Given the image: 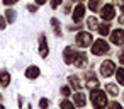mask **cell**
<instances>
[{
    "mask_svg": "<svg viewBox=\"0 0 124 109\" xmlns=\"http://www.w3.org/2000/svg\"><path fill=\"white\" fill-rule=\"evenodd\" d=\"M105 90H107V92H109L110 95H117V94H119V90H117V87H116L114 84H107Z\"/></svg>",
    "mask_w": 124,
    "mask_h": 109,
    "instance_id": "obj_17",
    "label": "cell"
},
{
    "mask_svg": "<svg viewBox=\"0 0 124 109\" xmlns=\"http://www.w3.org/2000/svg\"><path fill=\"white\" fill-rule=\"evenodd\" d=\"M90 99H92V104H93L95 109H102V107L107 104V95H105L102 90H92Z\"/></svg>",
    "mask_w": 124,
    "mask_h": 109,
    "instance_id": "obj_1",
    "label": "cell"
},
{
    "mask_svg": "<svg viewBox=\"0 0 124 109\" xmlns=\"http://www.w3.org/2000/svg\"><path fill=\"white\" fill-rule=\"evenodd\" d=\"M114 72H116V65H114L112 60H105V61L100 65V73H102L104 77H110Z\"/></svg>",
    "mask_w": 124,
    "mask_h": 109,
    "instance_id": "obj_4",
    "label": "cell"
},
{
    "mask_svg": "<svg viewBox=\"0 0 124 109\" xmlns=\"http://www.w3.org/2000/svg\"><path fill=\"white\" fill-rule=\"evenodd\" d=\"M77 44L80 46V48H87V46H90L92 44V36H90V33H78L77 34Z\"/></svg>",
    "mask_w": 124,
    "mask_h": 109,
    "instance_id": "obj_3",
    "label": "cell"
},
{
    "mask_svg": "<svg viewBox=\"0 0 124 109\" xmlns=\"http://www.w3.org/2000/svg\"><path fill=\"white\" fill-rule=\"evenodd\" d=\"M97 29H99V33L102 34V36H105V34H109V24H100V26H97Z\"/></svg>",
    "mask_w": 124,
    "mask_h": 109,
    "instance_id": "obj_18",
    "label": "cell"
},
{
    "mask_svg": "<svg viewBox=\"0 0 124 109\" xmlns=\"http://www.w3.org/2000/svg\"><path fill=\"white\" fill-rule=\"evenodd\" d=\"M9 82H10V75H9V72H0V84H2V87H7L9 85Z\"/></svg>",
    "mask_w": 124,
    "mask_h": 109,
    "instance_id": "obj_12",
    "label": "cell"
},
{
    "mask_svg": "<svg viewBox=\"0 0 124 109\" xmlns=\"http://www.w3.org/2000/svg\"><path fill=\"white\" fill-rule=\"evenodd\" d=\"M39 53H41V56H48V43H46L44 34L39 38Z\"/></svg>",
    "mask_w": 124,
    "mask_h": 109,
    "instance_id": "obj_9",
    "label": "cell"
},
{
    "mask_svg": "<svg viewBox=\"0 0 124 109\" xmlns=\"http://www.w3.org/2000/svg\"><path fill=\"white\" fill-rule=\"evenodd\" d=\"M70 82H71V87H73V89H80V87L83 85L77 75H71V77H70Z\"/></svg>",
    "mask_w": 124,
    "mask_h": 109,
    "instance_id": "obj_15",
    "label": "cell"
},
{
    "mask_svg": "<svg viewBox=\"0 0 124 109\" xmlns=\"http://www.w3.org/2000/svg\"><path fill=\"white\" fill-rule=\"evenodd\" d=\"M107 51H109V44H107L104 39H97V41L92 44V55H95V56L105 55Z\"/></svg>",
    "mask_w": 124,
    "mask_h": 109,
    "instance_id": "obj_2",
    "label": "cell"
},
{
    "mask_svg": "<svg viewBox=\"0 0 124 109\" xmlns=\"http://www.w3.org/2000/svg\"><path fill=\"white\" fill-rule=\"evenodd\" d=\"M83 14H85V7H83L82 4L77 5L75 10H73V21H75V22H80V21L83 19Z\"/></svg>",
    "mask_w": 124,
    "mask_h": 109,
    "instance_id": "obj_8",
    "label": "cell"
},
{
    "mask_svg": "<svg viewBox=\"0 0 124 109\" xmlns=\"http://www.w3.org/2000/svg\"><path fill=\"white\" fill-rule=\"evenodd\" d=\"M88 77H90V80L87 82V87H88V89H92V90L99 89V82H97V78H93V75H92V73H88Z\"/></svg>",
    "mask_w": 124,
    "mask_h": 109,
    "instance_id": "obj_14",
    "label": "cell"
},
{
    "mask_svg": "<svg viewBox=\"0 0 124 109\" xmlns=\"http://www.w3.org/2000/svg\"><path fill=\"white\" fill-rule=\"evenodd\" d=\"M14 2H17V0H14Z\"/></svg>",
    "mask_w": 124,
    "mask_h": 109,
    "instance_id": "obj_31",
    "label": "cell"
},
{
    "mask_svg": "<svg viewBox=\"0 0 124 109\" xmlns=\"http://www.w3.org/2000/svg\"><path fill=\"white\" fill-rule=\"evenodd\" d=\"M60 4H61V0H51V7H56Z\"/></svg>",
    "mask_w": 124,
    "mask_h": 109,
    "instance_id": "obj_26",
    "label": "cell"
},
{
    "mask_svg": "<svg viewBox=\"0 0 124 109\" xmlns=\"http://www.w3.org/2000/svg\"><path fill=\"white\" fill-rule=\"evenodd\" d=\"M109 109H122V106H121L119 102H110V106H109Z\"/></svg>",
    "mask_w": 124,
    "mask_h": 109,
    "instance_id": "obj_23",
    "label": "cell"
},
{
    "mask_svg": "<svg viewBox=\"0 0 124 109\" xmlns=\"http://www.w3.org/2000/svg\"><path fill=\"white\" fill-rule=\"evenodd\" d=\"M60 107H61V109H75V106H73V102H70V101H63Z\"/></svg>",
    "mask_w": 124,
    "mask_h": 109,
    "instance_id": "obj_20",
    "label": "cell"
},
{
    "mask_svg": "<svg viewBox=\"0 0 124 109\" xmlns=\"http://www.w3.org/2000/svg\"><path fill=\"white\" fill-rule=\"evenodd\" d=\"M87 24L90 26V29H97V26H99V22H97V19H95V17H88Z\"/></svg>",
    "mask_w": 124,
    "mask_h": 109,
    "instance_id": "obj_19",
    "label": "cell"
},
{
    "mask_svg": "<svg viewBox=\"0 0 124 109\" xmlns=\"http://www.w3.org/2000/svg\"><path fill=\"white\" fill-rule=\"evenodd\" d=\"M36 4L38 5H43V4H46V0H36Z\"/></svg>",
    "mask_w": 124,
    "mask_h": 109,
    "instance_id": "obj_29",
    "label": "cell"
},
{
    "mask_svg": "<svg viewBox=\"0 0 124 109\" xmlns=\"http://www.w3.org/2000/svg\"><path fill=\"white\" fill-rule=\"evenodd\" d=\"M0 109H4V107H2V106H0Z\"/></svg>",
    "mask_w": 124,
    "mask_h": 109,
    "instance_id": "obj_30",
    "label": "cell"
},
{
    "mask_svg": "<svg viewBox=\"0 0 124 109\" xmlns=\"http://www.w3.org/2000/svg\"><path fill=\"white\" fill-rule=\"evenodd\" d=\"M110 41L114 44H122L124 43V31L122 29H116L112 34H110Z\"/></svg>",
    "mask_w": 124,
    "mask_h": 109,
    "instance_id": "obj_6",
    "label": "cell"
},
{
    "mask_svg": "<svg viewBox=\"0 0 124 109\" xmlns=\"http://www.w3.org/2000/svg\"><path fill=\"white\" fill-rule=\"evenodd\" d=\"M116 75H117V84H124V68H117L116 70Z\"/></svg>",
    "mask_w": 124,
    "mask_h": 109,
    "instance_id": "obj_16",
    "label": "cell"
},
{
    "mask_svg": "<svg viewBox=\"0 0 124 109\" xmlns=\"http://www.w3.org/2000/svg\"><path fill=\"white\" fill-rule=\"evenodd\" d=\"M61 94H63V95H68V94H70V87H63V89H61Z\"/></svg>",
    "mask_w": 124,
    "mask_h": 109,
    "instance_id": "obj_25",
    "label": "cell"
},
{
    "mask_svg": "<svg viewBox=\"0 0 124 109\" xmlns=\"http://www.w3.org/2000/svg\"><path fill=\"white\" fill-rule=\"evenodd\" d=\"M48 104H49V102H48V99H41V101H39V106H41L43 109H46V107H48Z\"/></svg>",
    "mask_w": 124,
    "mask_h": 109,
    "instance_id": "obj_24",
    "label": "cell"
},
{
    "mask_svg": "<svg viewBox=\"0 0 124 109\" xmlns=\"http://www.w3.org/2000/svg\"><path fill=\"white\" fill-rule=\"evenodd\" d=\"M75 104L78 106V107H85V104H87V99H85V95L83 94H75Z\"/></svg>",
    "mask_w": 124,
    "mask_h": 109,
    "instance_id": "obj_13",
    "label": "cell"
},
{
    "mask_svg": "<svg viewBox=\"0 0 124 109\" xmlns=\"http://www.w3.org/2000/svg\"><path fill=\"white\" fill-rule=\"evenodd\" d=\"M26 77L27 78H38L39 77V68L38 67H29L26 70Z\"/></svg>",
    "mask_w": 124,
    "mask_h": 109,
    "instance_id": "obj_11",
    "label": "cell"
},
{
    "mask_svg": "<svg viewBox=\"0 0 124 109\" xmlns=\"http://www.w3.org/2000/svg\"><path fill=\"white\" fill-rule=\"evenodd\" d=\"M90 9L92 10H97L99 9V0H90Z\"/></svg>",
    "mask_w": 124,
    "mask_h": 109,
    "instance_id": "obj_22",
    "label": "cell"
},
{
    "mask_svg": "<svg viewBox=\"0 0 124 109\" xmlns=\"http://www.w3.org/2000/svg\"><path fill=\"white\" fill-rule=\"evenodd\" d=\"M73 63L78 67V68H82L85 63H87V56L83 55V53H77V56H75V60H73Z\"/></svg>",
    "mask_w": 124,
    "mask_h": 109,
    "instance_id": "obj_10",
    "label": "cell"
},
{
    "mask_svg": "<svg viewBox=\"0 0 124 109\" xmlns=\"http://www.w3.org/2000/svg\"><path fill=\"white\" fill-rule=\"evenodd\" d=\"M2 2H4L5 5H10V4H14V0H2Z\"/></svg>",
    "mask_w": 124,
    "mask_h": 109,
    "instance_id": "obj_28",
    "label": "cell"
},
{
    "mask_svg": "<svg viewBox=\"0 0 124 109\" xmlns=\"http://www.w3.org/2000/svg\"><path fill=\"white\" fill-rule=\"evenodd\" d=\"M5 14H7V21H9V22H14V21H16V12H14V10H7Z\"/></svg>",
    "mask_w": 124,
    "mask_h": 109,
    "instance_id": "obj_21",
    "label": "cell"
},
{
    "mask_svg": "<svg viewBox=\"0 0 124 109\" xmlns=\"http://www.w3.org/2000/svg\"><path fill=\"white\" fill-rule=\"evenodd\" d=\"M75 56H77V53H75V50L73 48H65V51H63V58H65V63H73V60H75Z\"/></svg>",
    "mask_w": 124,
    "mask_h": 109,
    "instance_id": "obj_7",
    "label": "cell"
},
{
    "mask_svg": "<svg viewBox=\"0 0 124 109\" xmlns=\"http://www.w3.org/2000/svg\"><path fill=\"white\" fill-rule=\"evenodd\" d=\"M100 16H102V19L104 21H110L114 16H116V9L109 4V5H105V7H102V10H100Z\"/></svg>",
    "mask_w": 124,
    "mask_h": 109,
    "instance_id": "obj_5",
    "label": "cell"
},
{
    "mask_svg": "<svg viewBox=\"0 0 124 109\" xmlns=\"http://www.w3.org/2000/svg\"><path fill=\"white\" fill-rule=\"evenodd\" d=\"M4 27H5V19L0 17V29H4Z\"/></svg>",
    "mask_w": 124,
    "mask_h": 109,
    "instance_id": "obj_27",
    "label": "cell"
}]
</instances>
